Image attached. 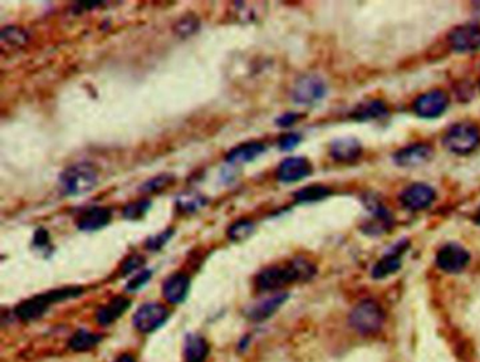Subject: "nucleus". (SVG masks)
I'll use <instances>...</instances> for the list:
<instances>
[{"label":"nucleus","instance_id":"f257e3e1","mask_svg":"<svg viewBox=\"0 0 480 362\" xmlns=\"http://www.w3.org/2000/svg\"><path fill=\"white\" fill-rule=\"evenodd\" d=\"M317 273L316 266L306 259H295L282 266H270L256 276V287L263 292H275L299 281H309Z\"/></svg>","mask_w":480,"mask_h":362},{"label":"nucleus","instance_id":"f03ea898","mask_svg":"<svg viewBox=\"0 0 480 362\" xmlns=\"http://www.w3.org/2000/svg\"><path fill=\"white\" fill-rule=\"evenodd\" d=\"M99 181V172L92 163L80 162L59 174V186L68 195L78 197L90 193Z\"/></svg>","mask_w":480,"mask_h":362},{"label":"nucleus","instance_id":"7ed1b4c3","mask_svg":"<svg viewBox=\"0 0 480 362\" xmlns=\"http://www.w3.org/2000/svg\"><path fill=\"white\" fill-rule=\"evenodd\" d=\"M83 292V288L80 287H68L61 288L55 291H48L41 295H36L24 302H22L16 309L15 313L22 320H36L41 317L48 308L55 302H62L71 298H76Z\"/></svg>","mask_w":480,"mask_h":362},{"label":"nucleus","instance_id":"20e7f679","mask_svg":"<svg viewBox=\"0 0 480 362\" xmlns=\"http://www.w3.org/2000/svg\"><path fill=\"white\" fill-rule=\"evenodd\" d=\"M386 315L383 308L372 299L359 302L349 313V324L359 334L369 335L377 333L385 324Z\"/></svg>","mask_w":480,"mask_h":362},{"label":"nucleus","instance_id":"39448f33","mask_svg":"<svg viewBox=\"0 0 480 362\" xmlns=\"http://www.w3.org/2000/svg\"><path fill=\"white\" fill-rule=\"evenodd\" d=\"M444 146L455 155H467L480 144V130L467 121L452 126L442 138Z\"/></svg>","mask_w":480,"mask_h":362},{"label":"nucleus","instance_id":"423d86ee","mask_svg":"<svg viewBox=\"0 0 480 362\" xmlns=\"http://www.w3.org/2000/svg\"><path fill=\"white\" fill-rule=\"evenodd\" d=\"M327 94L326 82L317 75H305L295 83L292 98L298 104L313 105L321 101Z\"/></svg>","mask_w":480,"mask_h":362},{"label":"nucleus","instance_id":"0eeeda50","mask_svg":"<svg viewBox=\"0 0 480 362\" xmlns=\"http://www.w3.org/2000/svg\"><path fill=\"white\" fill-rule=\"evenodd\" d=\"M169 317L168 309L157 302L144 303L133 317V323L140 333L148 334L159 329Z\"/></svg>","mask_w":480,"mask_h":362},{"label":"nucleus","instance_id":"6e6552de","mask_svg":"<svg viewBox=\"0 0 480 362\" xmlns=\"http://www.w3.org/2000/svg\"><path fill=\"white\" fill-rule=\"evenodd\" d=\"M448 105L449 96L441 89H434L416 98V101L413 103V111L421 118L432 119L442 115L446 111Z\"/></svg>","mask_w":480,"mask_h":362},{"label":"nucleus","instance_id":"1a4fd4ad","mask_svg":"<svg viewBox=\"0 0 480 362\" xmlns=\"http://www.w3.org/2000/svg\"><path fill=\"white\" fill-rule=\"evenodd\" d=\"M470 262L469 252L459 243H446L442 246L435 257L437 267L449 274H458L466 269Z\"/></svg>","mask_w":480,"mask_h":362},{"label":"nucleus","instance_id":"9d476101","mask_svg":"<svg viewBox=\"0 0 480 362\" xmlns=\"http://www.w3.org/2000/svg\"><path fill=\"white\" fill-rule=\"evenodd\" d=\"M449 47L459 54L480 51V26L463 24L458 26L448 34Z\"/></svg>","mask_w":480,"mask_h":362},{"label":"nucleus","instance_id":"9b49d317","mask_svg":"<svg viewBox=\"0 0 480 362\" xmlns=\"http://www.w3.org/2000/svg\"><path fill=\"white\" fill-rule=\"evenodd\" d=\"M434 158V148L430 144L419 142L399 149L393 155V162L399 167L413 169L427 165Z\"/></svg>","mask_w":480,"mask_h":362},{"label":"nucleus","instance_id":"f8f14e48","mask_svg":"<svg viewBox=\"0 0 480 362\" xmlns=\"http://www.w3.org/2000/svg\"><path fill=\"white\" fill-rule=\"evenodd\" d=\"M409 248H410V241L407 239L398 241V243L392 248V250L388 252L373 266L372 278L383 280L398 273L402 267V256Z\"/></svg>","mask_w":480,"mask_h":362},{"label":"nucleus","instance_id":"ddd939ff","mask_svg":"<svg viewBox=\"0 0 480 362\" xmlns=\"http://www.w3.org/2000/svg\"><path fill=\"white\" fill-rule=\"evenodd\" d=\"M313 173V166L307 158L292 156L284 159L276 169V179L280 183L289 184L300 181Z\"/></svg>","mask_w":480,"mask_h":362},{"label":"nucleus","instance_id":"4468645a","mask_svg":"<svg viewBox=\"0 0 480 362\" xmlns=\"http://www.w3.org/2000/svg\"><path fill=\"white\" fill-rule=\"evenodd\" d=\"M435 198V190L424 183H414L400 194V202L409 211H423L428 208Z\"/></svg>","mask_w":480,"mask_h":362},{"label":"nucleus","instance_id":"2eb2a0df","mask_svg":"<svg viewBox=\"0 0 480 362\" xmlns=\"http://www.w3.org/2000/svg\"><path fill=\"white\" fill-rule=\"evenodd\" d=\"M112 220V209L108 206H92L85 209L76 219V227L82 232H98Z\"/></svg>","mask_w":480,"mask_h":362},{"label":"nucleus","instance_id":"dca6fc26","mask_svg":"<svg viewBox=\"0 0 480 362\" xmlns=\"http://www.w3.org/2000/svg\"><path fill=\"white\" fill-rule=\"evenodd\" d=\"M330 155L334 160L341 163H351L361 158L362 145L356 138H338L330 145Z\"/></svg>","mask_w":480,"mask_h":362},{"label":"nucleus","instance_id":"f3484780","mask_svg":"<svg viewBox=\"0 0 480 362\" xmlns=\"http://www.w3.org/2000/svg\"><path fill=\"white\" fill-rule=\"evenodd\" d=\"M189 289L190 278L183 273H176L165 280L162 285V295L168 302L177 305L186 299Z\"/></svg>","mask_w":480,"mask_h":362},{"label":"nucleus","instance_id":"a211bd4d","mask_svg":"<svg viewBox=\"0 0 480 362\" xmlns=\"http://www.w3.org/2000/svg\"><path fill=\"white\" fill-rule=\"evenodd\" d=\"M289 294L286 292H276L272 296H268L258 303L252 305L247 313V316L254 322H263L269 319L275 312L279 310V308L287 301Z\"/></svg>","mask_w":480,"mask_h":362},{"label":"nucleus","instance_id":"6ab92c4d","mask_svg":"<svg viewBox=\"0 0 480 362\" xmlns=\"http://www.w3.org/2000/svg\"><path fill=\"white\" fill-rule=\"evenodd\" d=\"M389 108L385 101L381 100H368L365 103L358 104L354 111L351 112V118L359 123H365V121H373V119H383L389 116Z\"/></svg>","mask_w":480,"mask_h":362},{"label":"nucleus","instance_id":"aec40b11","mask_svg":"<svg viewBox=\"0 0 480 362\" xmlns=\"http://www.w3.org/2000/svg\"><path fill=\"white\" fill-rule=\"evenodd\" d=\"M131 305V301L126 296H115L112 301H109L105 306L99 308L96 312V322L102 326H109L113 322H116Z\"/></svg>","mask_w":480,"mask_h":362},{"label":"nucleus","instance_id":"412c9836","mask_svg":"<svg viewBox=\"0 0 480 362\" xmlns=\"http://www.w3.org/2000/svg\"><path fill=\"white\" fill-rule=\"evenodd\" d=\"M265 151H266V146L262 142L252 141V142H247L231 149L228 155L226 156V160L230 165H244V163H249L255 160L256 158L263 155Z\"/></svg>","mask_w":480,"mask_h":362},{"label":"nucleus","instance_id":"4be33fe9","mask_svg":"<svg viewBox=\"0 0 480 362\" xmlns=\"http://www.w3.org/2000/svg\"><path fill=\"white\" fill-rule=\"evenodd\" d=\"M209 345L206 340L198 334H189L184 340L183 354L186 362H203L208 356Z\"/></svg>","mask_w":480,"mask_h":362},{"label":"nucleus","instance_id":"5701e85b","mask_svg":"<svg viewBox=\"0 0 480 362\" xmlns=\"http://www.w3.org/2000/svg\"><path fill=\"white\" fill-rule=\"evenodd\" d=\"M208 204V198L196 191H186L177 195L176 206L180 212L194 213Z\"/></svg>","mask_w":480,"mask_h":362},{"label":"nucleus","instance_id":"b1692460","mask_svg":"<svg viewBox=\"0 0 480 362\" xmlns=\"http://www.w3.org/2000/svg\"><path fill=\"white\" fill-rule=\"evenodd\" d=\"M333 194V190L323 184H313L300 188L295 193V199L298 202H316L321 201Z\"/></svg>","mask_w":480,"mask_h":362},{"label":"nucleus","instance_id":"393cba45","mask_svg":"<svg viewBox=\"0 0 480 362\" xmlns=\"http://www.w3.org/2000/svg\"><path fill=\"white\" fill-rule=\"evenodd\" d=\"M101 341V335L90 333L87 330H78L69 340V348L72 351L83 352L92 349L96 344Z\"/></svg>","mask_w":480,"mask_h":362},{"label":"nucleus","instance_id":"a878e982","mask_svg":"<svg viewBox=\"0 0 480 362\" xmlns=\"http://www.w3.org/2000/svg\"><path fill=\"white\" fill-rule=\"evenodd\" d=\"M254 232H255V223L252 220L240 219L228 227L227 236L233 241H242V240L248 239Z\"/></svg>","mask_w":480,"mask_h":362},{"label":"nucleus","instance_id":"bb28decb","mask_svg":"<svg viewBox=\"0 0 480 362\" xmlns=\"http://www.w3.org/2000/svg\"><path fill=\"white\" fill-rule=\"evenodd\" d=\"M175 181V176L170 173H162L157 177L150 179L148 181H145L141 187L140 191L144 194H152V193H161L162 190H165L166 187L172 186Z\"/></svg>","mask_w":480,"mask_h":362},{"label":"nucleus","instance_id":"cd10ccee","mask_svg":"<svg viewBox=\"0 0 480 362\" xmlns=\"http://www.w3.org/2000/svg\"><path fill=\"white\" fill-rule=\"evenodd\" d=\"M152 202L151 199H147V198H141L138 201H134V202H130L124 206L123 209V216L129 220H138V219H143L145 216V213L150 211Z\"/></svg>","mask_w":480,"mask_h":362},{"label":"nucleus","instance_id":"c85d7f7f","mask_svg":"<svg viewBox=\"0 0 480 362\" xmlns=\"http://www.w3.org/2000/svg\"><path fill=\"white\" fill-rule=\"evenodd\" d=\"M199 26H201V23L195 16H186L175 24L173 30L179 37L184 38L189 36H194L199 30Z\"/></svg>","mask_w":480,"mask_h":362},{"label":"nucleus","instance_id":"c756f323","mask_svg":"<svg viewBox=\"0 0 480 362\" xmlns=\"http://www.w3.org/2000/svg\"><path fill=\"white\" fill-rule=\"evenodd\" d=\"M173 233H175V230H173L172 227H169V229L163 230L162 233H159V234H157V236H151V237L145 241V248H147L148 250H151V252H158V250H161V249L168 243V241L170 240V237L173 236Z\"/></svg>","mask_w":480,"mask_h":362},{"label":"nucleus","instance_id":"7c9ffc66","mask_svg":"<svg viewBox=\"0 0 480 362\" xmlns=\"http://www.w3.org/2000/svg\"><path fill=\"white\" fill-rule=\"evenodd\" d=\"M2 38H3V41H8L13 45H23L27 43L29 36L24 30H22L19 27H6L2 31Z\"/></svg>","mask_w":480,"mask_h":362},{"label":"nucleus","instance_id":"2f4dec72","mask_svg":"<svg viewBox=\"0 0 480 362\" xmlns=\"http://www.w3.org/2000/svg\"><path fill=\"white\" fill-rule=\"evenodd\" d=\"M152 277V271L151 270H143V271H138L127 284V291H138L140 288H143L145 284H148V281L151 280Z\"/></svg>","mask_w":480,"mask_h":362},{"label":"nucleus","instance_id":"473e14b6","mask_svg":"<svg viewBox=\"0 0 480 362\" xmlns=\"http://www.w3.org/2000/svg\"><path fill=\"white\" fill-rule=\"evenodd\" d=\"M300 141H302V137L299 134L289 133L279 139V148H280V151L289 152V151L295 149L300 144Z\"/></svg>","mask_w":480,"mask_h":362},{"label":"nucleus","instance_id":"72a5a7b5","mask_svg":"<svg viewBox=\"0 0 480 362\" xmlns=\"http://www.w3.org/2000/svg\"><path fill=\"white\" fill-rule=\"evenodd\" d=\"M302 118V114L300 112H284L280 116L276 118L275 121V124L280 128H287V127H292L293 124H296L298 121Z\"/></svg>","mask_w":480,"mask_h":362},{"label":"nucleus","instance_id":"f704fd0d","mask_svg":"<svg viewBox=\"0 0 480 362\" xmlns=\"http://www.w3.org/2000/svg\"><path fill=\"white\" fill-rule=\"evenodd\" d=\"M144 264V257L140 255H134L131 257H129L124 263H123V274H131L137 270H140Z\"/></svg>","mask_w":480,"mask_h":362},{"label":"nucleus","instance_id":"c9c22d12","mask_svg":"<svg viewBox=\"0 0 480 362\" xmlns=\"http://www.w3.org/2000/svg\"><path fill=\"white\" fill-rule=\"evenodd\" d=\"M33 243L36 248H47L50 245V233L44 227H38L34 233Z\"/></svg>","mask_w":480,"mask_h":362},{"label":"nucleus","instance_id":"e433bc0d","mask_svg":"<svg viewBox=\"0 0 480 362\" xmlns=\"http://www.w3.org/2000/svg\"><path fill=\"white\" fill-rule=\"evenodd\" d=\"M115 362H136V359L131 356V355H129V354H124V355H122V356H119Z\"/></svg>","mask_w":480,"mask_h":362},{"label":"nucleus","instance_id":"4c0bfd02","mask_svg":"<svg viewBox=\"0 0 480 362\" xmlns=\"http://www.w3.org/2000/svg\"><path fill=\"white\" fill-rule=\"evenodd\" d=\"M474 222H476L477 225H480V209L477 211V213H476V216H474Z\"/></svg>","mask_w":480,"mask_h":362},{"label":"nucleus","instance_id":"58836bf2","mask_svg":"<svg viewBox=\"0 0 480 362\" xmlns=\"http://www.w3.org/2000/svg\"><path fill=\"white\" fill-rule=\"evenodd\" d=\"M479 15H480V3H479Z\"/></svg>","mask_w":480,"mask_h":362},{"label":"nucleus","instance_id":"ea45409f","mask_svg":"<svg viewBox=\"0 0 480 362\" xmlns=\"http://www.w3.org/2000/svg\"><path fill=\"white\" fill-rule=\"evenodd\" d=\"M479 86H480V82H479Z\"/></svg>","mask_w":480,"mask_h":362}]
</instances>
